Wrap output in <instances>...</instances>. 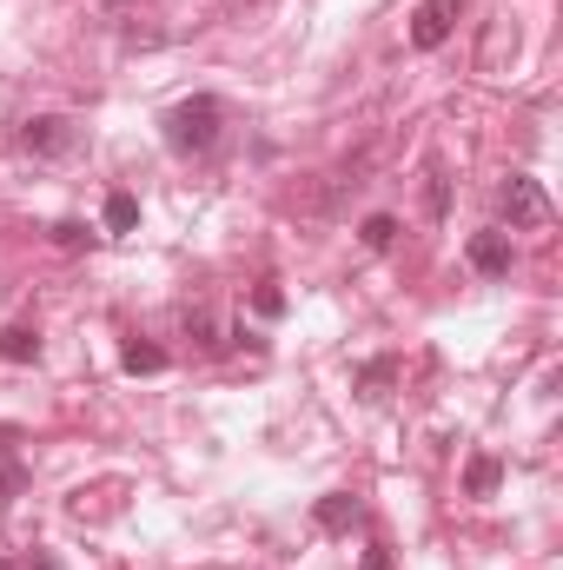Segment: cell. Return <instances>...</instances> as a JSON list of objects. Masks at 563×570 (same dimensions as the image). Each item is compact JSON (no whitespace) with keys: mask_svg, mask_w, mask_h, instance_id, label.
<instances>
[{"mask_svg":"<svg viewBox=\"0 0 563 570\" xmlns=\"http://www.w3.org/2000/svg\"><path fill=\"white\" fill-rule=\"evenodd\" d=\"M166 146L179 153V159H206L213 146H219V127H226V107L213 100V94H192V100H179V107H166Z\"/></svg>","mask_w":563,"mask_h":570,"instance_id":"cell-1","label":"cell"},{"mask_svg":"<svg viewBox=\"0 0 563 570\" xmlns=\"http://www.w3.org/2000/svg\"><path fill=\"white\" fill-rule=\"evenodd\" d=\"M504 219H511V233L551 219V199H544V186H537L531 173H511V179H504Z\"/></svg>","mask_w":563,"mask_h":570,"instance_id":"cell-2","label":"cell"},{"mask_svg":"<svg viewBox=\"0 0 563 570\" xmlns=\"http://www.w3.org/2000/svg\"><path fill=\"white\" fill-rule=\"evenodd\" d=\"M464 259H471V273H477V279H511V233H504V226L471 233Z\"/></svg>","mask_w":563,"mask_h":570,"instance_id":"cell-3","label":"cell"},{"mask_svg":"<svg viewBox=\"0 0 563 570\" xmlns=\"http://www.w3.org/2000/svg\"><path fill=\"white\" fill-rule=\"evenodd\" d=\"M457 13H464V0H424L418 13H412V47H418V53L444 47V40L457 33Z\"/></svg>","mask_w":563,"mask_h":570,"instance_id":"cell-4","label":"cell"},{"mask_svg":"<svg viewBox=\"0 0 563 570\" xmlns=\"http://www.w3.org/2000/svg\"><path fill=\"white\" fill-rule=\"evenodd\" d=\"M20 146L40 153V159H60V153L73 146V120H67V114H40V120L20 127Z\"/></svg>","mask_w":563,"mask_h":570,"instance_id":"cell-5","label":"cell"},{"mask_svg":"<svg viewBox=\"0 0 563 570\" xmlns=\"http://www.w3.org/2000/svg\"><path fill=\"white\" fill-rule=\"evenodd\" d=\"M312 518H318V531H332V538H338V531H352V524H358V498H352V491H325Z\"/></svg>","mask_w":563,"mask_h":570,"instance_id":"cell-6","label":"cell"},{"mask_svg":"<svg viewBox=\"0 0 563 570\" xmlns=\"http://www.w3.org/2000/svg\"><path fill=\"white\" fill-rule=\"evenodd\" d=\"M0 358L7 365H40V332L33 325H7L0 332Z\"/></svg>","mask_w":563,"mask_h":570,"instance_id":"cell-7","label":"cell"},{"mask_svg":"<svg viewBox=\"0 0 563 570\" xmlns=\"http://www.w3.org/2000/svg\"><path fill=\"white\" fill-rule=\"evenodd\" d=\"M497 478H504V464H497L491 451H477V458L464 464V491H471V498H491V491H497Z\"/></svg>","mask_w":563,"mask_h":570,"instance_id":"cell-8","label":"cell"},{"mask_svg":"<svg viewBox=\"0 0 563 570\" xmlns=\"http://www.w3.org/2000/svg\"><path fill=\"white\" fill-rule=\"evenodd\" d=\"M140 226V199L134 193H107V233H134Z\"/></svg>","mask_w":563,"mask_h":570,"instance_id":"cell-9","label":"cell"},{"mask_svg":"<svg viewBox=\"0 0 563 570\" xmlns=\"http://www.w3.org/2000/svg\"><path fill=\"white\" fill-rule=\"evenodd\" d=\"M120 365H127L134 379H146V372H166V352H159V345H146V338H134V345L120 352Z\"/></svg>","mask_w":563,"mask_h":570,"instance_id":"cell-10","label":"cell"},{"mask_svg":"<svg viewBox=\"0 0 563 570\" xmlns=\"http://www.w3.org/2000/svg\"><path fill=\"white\" fill-rule=\"evenodd\" d=\"M365 246H372V253H392V246H398V219H392V213H372V219H365Z\"/></svg>","mask_w":563,"mask_h":570,"instance_id":"cell-11","label":"cell"},{"mask_svg":"<svg viewBox=\"0 0 563 570\" xmlns=\"http://www.w3.org/2000/svg\"><path fill=\"white\" fill-rule=\"evenodd\" d=\"M398 379V358H372L365 372H358V385H365V399H385V385Z\"/></svg>","mask_w":563,"mask_h":570,"instance_id":"cell-12","label":"cell"},{"mask_svg":"<svg viewBox=\"0 0 563 570\" xmlns=\"http://www.w3.org/2000/svg\"><path fill=\"white\" fill-rule=\"evenodd\" d=\"M53 246H67V253H80V246H93V233H87L80 219H60V226H53Z\"/></svg>","mask_w":563,"mask_h":570,"instance_id":"cell-13","label":"cell"},{"mask_svg":"<svg viewBox=\"0 0 563 570\" xmlns=\"http://www.w3.org/2000/svg\"><path fill=\"white\" fill-rule=\"evenodd\" d=\"M253 312H259V318H279V312H285V292H279V285H259V292H253Z\"/></svg>","mask_w":563,"mask_h":570,"instance_id":"cell-14","label":"cell"},{"mask_svg":"<svg viewBox=\"0 0 563 570\" xmlns=\"http://www.w3.org/2000/svg\"><path fill=\"white\" fill-rule=\"evenodd\" d=\"M0 570H60L47 551H27V558H0Z\"/></svg>","mask_w":563,"mask_h":570,"instance_id":"cell-15","label":"cell"},{"mask_svg":"<svg viewBox=\"0 0 563 570\" xmlns=\"http://www.w3.org/2000/svg\"><path fill=\"white\" fill-rule=\"evenodd\" d=\"M358 570H392V544H365V558H358Z\"/></svg>","mask_w":563,"mask_h":570,"instance_id":"cell-16","label":"cell"},{"mask_svg":"<svg viewBox=\"0 0 563 570\" xmlns=\"http://www.w3.org/2000/svg\"><path fill=\"white\" fill-rule=\"evenodd\" d=\"M13 438H20V431H13V425H0V444H13Z\"/></svg>","mask_w":563,"mask_h":570,"instance_id":"cell-17","label":"cell"}]
</instances>
